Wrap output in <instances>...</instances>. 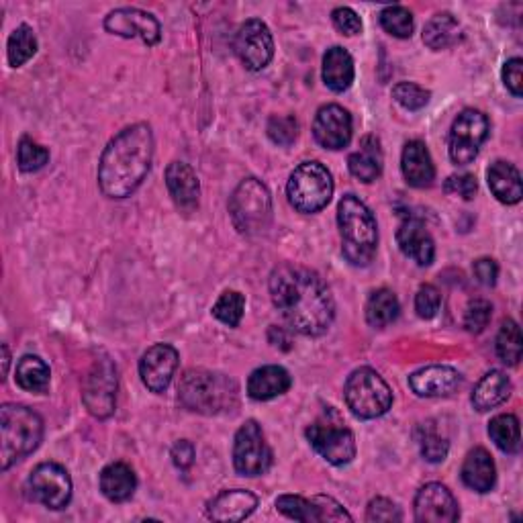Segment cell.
I'll list each match as a JSON object with an SVG mask.
<instances>
[{"mask_svg":"<svg viewBox=\"0 0 523 523\" xmlns=\"http://www.w3.org/2000/svg\"><path fill=\"white\" fill-rule=\"evenodd\" d=\"M270 297L297 334L323 336L334 323L336 303L323 278L295 264H280L270 274Z\"/></svg>","mask_w":523,"mask_h":523,"instance_id":"1","label":"cell"},{"mask_svg":"<svg viewBox=\"0 0 523 523\" xmlns=\"http://www.w3.org/2000/svg\"><path fill=\"white\" fill-rule=\"evenodd\" d=\"M154 158V133L148 123L119 131L103 152L99 186L109 199H127L146 180Z\"/></svg>","mask_w":523,"mask_h":523,"instance_id":"2","label":"cell"},{"mask_svg":"<svg viewBox=\"0 0 523 523\" xmlns=\"http://www.w3.org/2000/svg\"><path fill=\"white\" fill-rule=\"evenodd\" d=\"M240 389L227 374L190 368L182 374L178 383V401L184 409L201 415H219L233 411L240 401Z\"/></svg>","mask_w":523,"mask_h":523,"instance_id":"3","label":"cell"},{"mask_svg":"<svg viewBox=\"0 0 523 523\" xmlns=\"http://www.w3.org/2000/svg\"><path fill=\"white\" fill-rule=\"evenodd\" d=\"M342 252L352 266H368L378 248V227L372 211L356 197L344 195L338 205Z\"/></svg>","mask_w":523,"mask_h":523,"instance_id":"4","label":"cell"},{"mask_svg":"<svg viewBox=\"0 0 523 523\" xmlns=\"http://www.w3.org/2000/svg\"><path fill=\"white\" fill-rule=\"evenodd\" d=\"M43 438L41 417L23 405L7 403L0 409V466L9 470L17 460L37 450Z\"/></svg>","mask_w":523,"mask_h":523,"instance_id":"5","label":"cell"},{"mask_svg":"<svg viewBox=\"0 0 523 523\" xmlns=\"http://www.w3.org/2000/svg\"><path fill=\"white\" fill-rule=\"evenodd\" d=\"M233 227L244 235H256L268 229L272 221V197L258 178H246L233 190L229 201Z\"/></svg>","mask_w":523,"mask_h":523,"instance_id":"6","label":"cell"},{"mask_svg":"<svg viewBox=\"0 0 523 523\" xmlns=\"http://www.w3.org/2000/svg\"><path fill=\"white\" fill-rule=\"evenodd\" d=\"M344 397L348 409L360 419L383 417L393 407V391L387 380L368 366L358 368L348 376Z\"/></svg>","mask_w":523,"mask_h":523,"instance_id":"7","label":"cell"},{"mask_svg":"<svg viewBox=\"0 0 523 523\" xmlns=\"http://www.w3.org/2000/svg\"><path fill=\"white\" fill-rule=\"evenodd\" d=\"M307 440L323 460L334 466L350 464L356 458L354 434L331 407L307 427Z\"/></svg>","mask_w":523,"mask_h":523,"instance_id":"8","label":"cell"},{"mask_svg":"<svg viewBox=\"0 0 523 523\" xmlns=\"http://www.w3.org/2000/svg\"><path fill=\"white\" fill-rule=\"evenodd\" d=\"M287 195L299 213H317L334 195V178L321 162H303L289 178Z\"/></svg>","mask_w":523,"mask_h":523,"instance_id":"9","label":"cell"},{"mask_svg":"<svg viewBox=\"0 0 523 523\" xmlns=\"http://www.w3.org/2000/svg\"><path fill=\"white\" fill-rule=\"evenodd\" d=\"M233 466L242 477H260L272 466V450L264 438L262 427L250 419L235 434Z\"/></svg>","mask_w":523,"mask_h":523,"instance_id":"10","label":"cell"},{"mask_svg":"<svg viewBox=\"0 0 523 523\" xmlns=\"http://www.w3.org/2000/svg\"><path fill=\"white\" fill-rule=\"evenodd\" d=\"M489 137V119L474 109L462 111L450 129V158L458 166L477 160L481 146Z\"/></svg>","mask_w":523,"mask_h":523,"instance_id":"11","label":"cell"},{"mask_svg":"<svg viewBox=\"0 0 523 523\" xmlns=\"http://www.w3.org/2000/svg\"><path fill=\"white\" fill-rule=\"evenodd\" d=\"M29 497L47 509L60 511L72 499V479L64 466L43 462L33 468L27 481Z\"/></svg>","mask_w":523,"mask_h":523,"instance_id":"12","label":"cell"},{"mask_svg":"<svg viewBox=\"0 0 523 523\" xmlns=\"http://www.w3.org/2000/svg\"><path fill=\"white\" fill-rule=\"evenodd\" d=\"M82 399L86 409L99 419H107L117 403V368L109 358L94 360L88 376L84 378Z\"/></svg>","mask_w":523,"mask_h":523,"instance_id":"13","label":"cell"},{"mask_svg":"<svg viewBox=\"0 0 523 523\" xmlns=\"http://www.w3.org/2000/svg\"><path fill=\"white\" fill-rule=\"evenodd\" d=\"M233 50L248 70H264L274 56V39L268 25L260 19H250L242 23L235 33Z\"/></svg>","mask_w":523,"mask_h":523,"instance_id":"14","label":"cell"},{"mask_svg":"<svg viewBox=\"0 0 523 523\" xmlns=\"http://www.w3.org/2000/svg\"><path fill=\"white\" fill-rule=\"evenodd\" d=\"M276 509L289 519L303 523H321V521H352V515L327 495H317L305 499L299 495H282L276 499Z\"/></svg>","mask_w":523,"mask_h":523,"instance_id":"15","label":"cell"},{"mask_svg":"<svg viewBox=\"0 0 523 523\" xmlns=\"http://www.w3.org/2000/svg\"><path fill=\"white\" fill-rule=\"evenodd\" d=\"M105 29L113 35L133 39L139 37L146 45H158L162 39L160 21L141 9H117L105 19Z\"/></svg>","mask_w":523,"mask_h":523,"instance_id":"16","label":"cell"},{"mask_svg":"<svg viewBox=\"0 0 523 523\" xmlns=\"http://www.w3.org/2000/svg\"><path fill=\"white\" fill-rule=\"evenodd\" d=\"M458 517V501L448 487L430 483L419 489L415 497V519L419 523H454Z\"/></svg>","mask_w":523,"mask_h":523,"instance_id":"17","label":"cell"},{"mask_svg":"<svg viewBox=\"0 0 523 523\" xmlns=\"http://www.w3.org/2000/svg\"><path fill=\"white\" fill-rule=\"evenodd\" d=\"M313 135L325 150H344L352 139V115L340 105H325L313 121Z\"/></svg>","mask_w":523,"mask_h":523,"instance_id":"18","label":"cell"},{"mask_svg":"<svg viewBox=\"0 0 523 523\" xmlns=\"http://www.w3.org/2000/svg\"><path fill=\"white\" fill-rule=\"evenodd\" d=\"M178 368V352L168 344L152 346L139 360V376L152 393H166Z\"/></svg>","mask_w":523,"mask_h":523,"instance_id":"19","label":"cell"},{"mask_svg":"<svg viewBox=\"0 0 523 523\" xmlns=\"http://www.w3.org/2000/svg\"><path fill=\"white\" fill-rule=\"evenodd\" d=\"M462 385V374L444 364L425 366L409 376V387L417 397H450Z\"/></svg>","mask_w":523,"mask_h":523,"instance_id":"20","label":"cell"},{"mask_svg":"<svg viewBox=\"0 0 523 523\" xmlns=\"http://www.w3.org/2000/svg\"><path fill=\"white\" fill-rule=\"evenodd\" d=\"M397 244L399 250L417 266H430L436 258L434 237L417 217L403 219V223L397 229Z\"/></svg>","mask_w":523,"mask_h":523,"instance_id":"21","label":"cell"},{"mask_svg":"<svg viewBox=\"0 0 523 523\" xmlns=\"http://www.w3.org/2000/svg\"><path fill=\"white\" fill-rule=\"evenodd\" d=\"M166 186L174 205L184 211L193 213L199 207L201 184L195 170L184 162H172L166 170Z\"/></svg>","mask_w":523,"mask_h":523,"instance_id":"22","label":"cell"},{"mask_svg":"<svg viewBox=\"0 0 523 523\" xmlns=\"http://www.w3.org/2000/svg\"><path fill=\"white\" fill-rule=\"evenodd\" d=\"M401 170L407 184L415 188L432 186L436 180V166L432 160L430 150L419 139H411L403 148L401 156Z\"/></svg>","mask_w":523,"mask_h":523,"instance_id":"23","label":"cell"},{"mask_svg":"<svg viewBox=\"0 0 523 523\" xmlns=\"http://www.w3.org/2000/svg\"><path fill=\"white\" fill-rule=\"evenodd\" d=\"M258 507V497L244 489H231L219 493L207 505L209 519L215 521H244Z\"/></svg>","mask_w":523,"mask_h":523,"instance_id":"24","label":"cell"},{"mask_svg":"<svg viewBox=\"0 0 523 523\" xmlns=\"http://www.w3.org/2000/svg\"><path fill=\"white\" fill-rule=\"evenodd\" d=\"M293 385V378L282 366H262L248 378V395L254 401H270L287 393Z\"/></svg>","mask_w":523,"mask_h":523,"instance_id":"25","label":"cell"},{"mask_svg":"<svg viewBox=\"0 0 523 523\" xmlns=\"http://www.w3.org/2000/svg\"><path fill=\"white\" fill-rule=\"evenodd\" d=\"M460 477L468 489L477 493H489L497 481V468L491 454L485 448L470 450L464 458Z\"/></svg>","mask_w":523,"mask_h":523,"instance_id":"26","label":"cell"},{"mask_svg":"<svg viewBox=\"0 0 523 523\" xmlns=\"http://www.w3.org/2000/svg\"><path fill=\"white\" fill-rule=\"evenodd\" d=\"M487 180H489L491 193L495 195V199L499 203L517 205L521 201V197H523L521 174L513 164H509L505 160L493 162L487 170Z\"/></svg>","mask_w":523,"mask_h":523,"instance_id":"27","label":"cell"},{"mask_svg":"<svg viewBox=\"0 0 523 523\" xmlns=\"http://www.w3.org/2000/svg\"><path fill=\"white\" fill-rule=\"evenodd\" d=\"M354 60L340 45L329 47L323 56V82L329 90L346 92L354 84Z\"/></svg>","mask_w":523,"mask_h":523,"instance_id":"28","label":"cell"},{"mask_svg":"<svg viewBox=\"0 0 523 523\" xmlns=\"http://www.w3.org/2000/svg\"><path fill=\"white\" fill-rule=\"evenodd\" d=\"M509 395H511L509 376L501 370H491L479 380L477 387H474L470 401L474 409L485 413L503 405L509 399Z\"/></svg>","mask_w":523,"mask_h":523,"instance_id":"29","label":"cell"},{"mask_svg":"<svg viewBox=\"0 0 523 523\" xmlns=\"http://www.w3.org/2000/svg\"><path fill=\"white\" fill-rule=\"evenodd\" d=\"M383 150H380V141L374 135H366L360 141V150L350 154L348 168L354 178L360 182H374L383 174Z\"/></svg>","mask_w":523,"mask_h":523,"instance_id":"30","label":"cell"},{"mask_svg":"<svg viewBox=\"0 0 523 523\" xmlns=\"http://www.w3.org/2000/svg\"><path fill=\"white\" fill-rule=\"evenodd\" d=\"M137 489V477L125 462H113L101 472V491L111 503H123L133 497Z\"/></svg>","mask_w":523,"mask_h":523,"instance_id":"31","label":"cell"},{"mask_svg":"<svg viewBox=\"0 0 523 523\" xmlns=\"http://www.w3.org/2000/svg\"><path fill=\"white\" fill-rule=\"evenodd\" d=\"M462 37L460 23L450 13H438L423 27V43L434 52H442Z\"/></svg>","mask_w":523,"mask_h":523,"instance_id":"32","label":"cell"},{"mask_svg":"<svg viewBox=\"0 0 523 523\" xmlns=\"http://www.w3.org/2000/svg\"><path fill=\"white\" fill-rule=\"evenodd\" d=\"M399 313H401L399 299L389 289L374 291L366 303V321L374 329H383V327L395 323Z\"/></svg>","mask_w":523,"mask_h":523,"instance_id":"33","label":"cell"},{"mask_svg":"<svg viewBox=\"0 0 523 523\" xmlns=\"http://www.w3.org/2000/svg\"><path fill=\"white\" fill-rule=\"evenodd\" d=\"M15 380L27 393H45L50 387V366L37 356H23L17 364Z\"/></svg>","mask_w":523,"mask_h":523,"instance_id":"34","label":"cell"},{"mask_svg":"<svg viewBox=\"0 0 523 523\" xmlns=\"http://www.w3.org/2000/svg\"><path fill=\"white\" fill-rule=\"evenodd\" d=\"M489 436L495 446L505 454H517L521 448V432H519V419L511 413H503L491 419L489 423Z\"/></svg>","mask_w":523,"mask_h":523,"instance_id":"35","label":"cell"},{"mask_svg":"<svg viewBox=\"0 0 523 523\" xmlns=\"http://www.w3.org/2000/svg\"><path fill=\"white\" fill-rule=\"evenodd\" d=\"M37 54V37L29 25H19L7 43V58L13 68L25 66Z\"/></svg>","mask_w":523,"mask_h":523,"instance_id":"36","label":"cell"},{"mask_svg":"<svg viewBox=\"0 0 523 523\" xmlns=\"http://www.w3.org/2000/svg\"><path fill=\"white\" fill-rule=\"evenodd\" d=\"M497 356L507 366H517L523 352V340H521V329L513 319H505L501 323V329L497 334Z\"/></svg>","mask_w":523,"mask_h":523,"instance_id":"37","label":"cell"},{"mask_svg":"<svg viewBox=\"0 0 523 523\" xmlns=\"http://www.w3.org/2000/svg\"><path fill=\"white\" fill-rule=\"evenodd\" d=\"M419 448H421V454L427 462L432 464H440L448 458V452H450V442L448 438H444L442 434H438L436 427L432 423H423L419 427Z\"/></svg>","mask_w":523,"mask_h":523,"instance_id":"38","label":"cell"},{"mask_svg":"<svg viewBox=\"0 0 523 523\" xmlns=\"http://www.w3.org/2000/svg\"><path fill=\"white\" fill-rule=\"evenodd\" d=\"M244 311H246V297L237 291H225L213 305V315L227 327L240 325Z\"/></svg>","mask_w":523,"mask_h":523,"instance_id":"39","label":"cell"},{"mask_svg":"<svg viewBox=\"0 0 523 523\" xmlns=\"http://www.w3.org/2000/svg\"><path fill=\"white\" fill-rule=\"evenodd\" d=\"M380 25H383L389 35L399 39H407L413 35V15L401 5H391L380 13Z\"/></svg>","mask_w":523,"mask_h":523,"instance_id":"40","label":"cell"},{"mask_svg":"<svg viewBox=\"0 0 523 523\" xmlns=\"http://www.w3.org/2000/svg\"><path fill=\"white\" fill-rule=\"evenodd\" d=\"M47 162H50V152H47L43 146H39L37 141H33L31 137H23L19 141L17 164H19L21 172H37Z\"/></svg>","mask_w":523,"mask_h":523,"instance_id":"41","label":"cell"},{"mask_svg":"<svg viewBox=\"0 0 523 523\" xmlns=\"http://www.w3.org/2000/svg\"><path fill=\"white\" fill-rule=\"evenodd\" d=\"M432 92L421 88L415 82H399L393 88V99L407 111H419L423 109L427 103H430Z\"/></svg>","mask_w":523,"mask_h":523,"instance_id":"42","label":"cell"},{"mask_svg":"<svg viewBox=\"0 0 523 523\" xmlns=\"http://www.w3.org/2000/svg\"><path fill=\"white\" fill-rule=\"evenodd\" d=\"M268 135L278 146L289 148L291 144H295V139L299 135V123L293 115L287 117H272L268 123Z\"/></svg>","mask_w":523,"mask_h":523,"instance_id":"43","label":"cell"},{"mask_svg":"<svg viewBox=\"0 0 523 523\" xmlns=\"http://www.w3.org/2000/svg\"><path fill=\"white\" fill-rule=\"evenodd\" d=\"M493 315V305L485 299H477V301H470L464 313V327L470 334H481L485 331V327L489 325Z\"/></svg>","mask_w":523,"mask_h":523,"instance_id":"44","label":"cell"},{"mask_svg":"<svg viewBox=\"0 0 523 523\" xmlns=\"http://www.w3.org/2000/svg\"><path fill=\"white\" fill-rule=\"evenodd\" d=\"M442 307V295L434 284H423L415 295V311L421 319H434Z\"/></svg>","mask_w":523,"mask_h":523,"instance_id":"45","label":"cell"},{"mask_svg":"<svg viewBox=\"0 0 523 523\" xmlns=\"http://www.w3.org/2000/svg\"><path fill=\"white\" fill-rule=\"evenodd\" d=\"M401 519H403V513L391 499L376 497L368 503L366 521H370V523H393V521H401Z\"/></svg>","mask_w":523,"mask_h":523,"instance_id":"46","label":"cell"},{"mask_svg":"<svg viewBox=\"0 0 523 523\" xmlns=\"http://www.w3.org/2000/svg\"><path fill=\"white\" fill-rule=\"evenodd\" d=\"M444 190L452 197H460L462 201H472L479 193V182L472 174H454L444 182Z\"/></svg>","mask_w":523,"mask_h":523,"instance_id":"47","label":"cell"},{"mask_svg":"<svg viewBox=\"0 0 523 523\" xmlns=\"http://www.w3.org/2000/svg\"><path fill=\"white\" fill-rule=\"evenodd\" d=\"M331 21H334V25L340 33H344L348 37L362 33V19L350 7H338L334 13H331Z\"/></svg>","mask_w":523,"mask_h":523,"instance_id":"48","label":"cell"},{"mask_svg":"<svg viewBox=\"0 0 523 523\" xmlns=\"http://www.w3.org/2000/svg\"><path fill=\"white\" fill-rule=\"evenodd\" d=\"M523 62L519 58H513L509 62H505L503 66V82L507 86V90L513 94V97H521V92H523Z\"/></svg>","mask_w":523,"mask_h":523,"instance_id":"49","label":"cell"},{"mask_svg":"<svg viewBox=\"0 0 523 523\" xmlns=\"http://www.w3.org/2000/svg\"><path fill=\"white\" fill-rule=\"evenodd\" d=\"M472 272L481 284H485V287H493L499 276V266L493 258H479L477 262H474Z\"/></svg>","mask_w":523,"mask_h":523,"instance_id":"50","label":"cell"},{"mask_svg":"<svg viewBox=\"0 0 523 523\" xmlns=\"http://www.w3.org/2000/svg\"><path fill=\"white\" fill-rule=\"evenodd\" d=\"M170 456H172V462H174L176 468L186 470V468L193 466V462H195V446L186 442V440H180L172 446Z\"/></svg>","mask_w":523,"mask_h":523,"instance_id":"51","label":"cell"}]
</instances>
